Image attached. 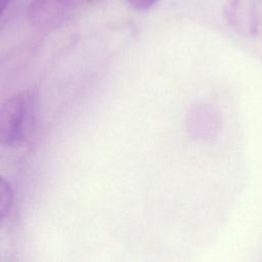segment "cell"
Masks as SVG:
<instances>
[{
    "mask_svg": "<svg viewBox=\"0 0 262 262\" xmlns=\"http://www.w3.org/2000/svg\"><path fill=\"white\" fill-rule=\"evenodd\" d=\"M36 117V97L31 91L10 96L0 110V137L3 143L14 146L31 134Z\"/></svg>",
    "mask_w": 262,
    "mask_h": 262,
    "instance_id": "6da1fadb",
    "label": "cell"
},
{
    "mask_svg": "<svg viewBox=\"0 0 262 262\" xmlns=\"http://www.w3.org/2000/svg\"><path fill=\"white\" fill-rule=\"evenodd\" d=\"M227 18L241 32L258 34L262 26V0H232Z\"/></svg>",
    "mask_w": 262,
    "mask_h": 262,
    "instance_id": "7a4b0ae2",
    "label": "cell"
},
{
    "mask_svg": "<svg viewBox=\"0 0 262 262\" xmlns=\"http://www.w3.org/2000/svg\"><path fill=\"white\" fill-rule=\"evenodd\" d=\"M75 0H34L29 9L30 20L37 26L56 24Z\"/></svg>",
    "mask_w": 262,
    "mask_h": 262,
    "instance_id": "3957f363",
    "label": "cell"
},
{
    "mask_svg": "<svg viewBox=\"0 0 262 262\" xmlns=\"http://www.w3.org/2000/svg\"><path fill=\"white\" fill-rule=\"evenodd\" d=\"M0 188V218L1 220H3L11 210L13 192L10 183L4 178H1Z\"/></svg>",
    "mask_w": 262,
    "mask_h": 262,
    "instance_id": "277c9868",
    "label": "cell"
},
{
    "mask_svg": "<svg viewBox=\"0 0 262 262\" xmlns=\"http://www.w3.org/2000/svg\"><path fill=\"white\" fill-rule=\"evenodd\" d=\"M130 6L137 11H145L152 7L159 0H127Z\"/></svg>",
    "mask_w": 262,
    "mask_h": 262,
    "instance_id": "5b68a950",
    "label": "cell"
},
{
    "mask_svg": "<svg viewBox=\"0 0 262 262\" xmlns=\"http://www.w3.org/2000/svg\"><path fill=\"white\" fill-rule=\"evenodd\" d=\"M10 2V0H0V4H1V12H3L7 6V4Z\"/></svg>",
    "mask_w": 262,
    "mask_h": 262,
    "instance_id": "8992f818",
    "label": "cell"
}]
</instances>
